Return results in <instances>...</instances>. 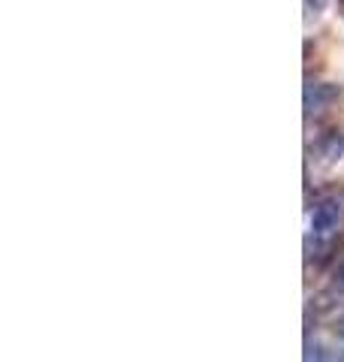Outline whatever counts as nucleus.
<instances>
[{
    "mask_svg": "<svg viewBox=\"0 0 344 362\" xmlns=\"http://www.w3.org/2000/svg\"><path fill=\"white\" fill-rule=\"evenodd\" d=\"M338 218H341V209H338V202H320V206L314 209V214H311V230L314 233H332L338 226Z\"/></svg>",
    "mask_w": 344,
    "mask_h": 362,
    "instance_id": "nucleus-1",
    "label": "nucleus"
},
{
    "mask_svg": "<svg viewBox=\"0 0 344 362\" xmlns=\"http://www.w3.org/2000/svg\"><path fill=\"white\" fill-rule=\"evenodd\" d=\"M336 97H338V88H332V85H314V88H308L305 103H308V109H311V112H320V109H326Z\"/></svg>",
    "mask_w": 344,
    "mask_h": 362,
    "instance_id": "nucleus-2",
    "label": "nucleus"
},
{
    "mask_svg": "<svg viewBox=\"0 0 344 362\" xmlns=\"http://www.w3.org/2000/svg\"><path fill=\"white\" fill-rule=\"evenodd\" d=\"M341 145H344V139H341V136H338V133H329L326 139L320 142V151H323V154H329V157H336V154L341 151Z\"/></svg>",
    "mask_w": 344,
    "mask_h": 362,
    "instance_id": "nucleus-3",
    "label": "nucleus"
},
{
    "mask_svg": "<svg viewBox=\"0 0 344 362\" xmlns=\"http://www.w3.org/2000/svg\"><path fill=\"white\" fill-rule=\"evenodd\" d=\"M338 278H341V284H344V266L338 269Z\"/></svg>",
    "mask_w": 344,
    "mask_h": 362,
    "instance_id": "nucleus-4",
    "label": "nucleus"
},
{
    "mask_svg": "<svg viewBox=\"0 0 344 362\" xmlns=\"http://www.w3.org/2000/svg\"><path fill=\"white\" fill-rule=\"evenodd\" d=\"M341 335H344V320H341Z\"/></svg>",
    "mask_w": 344,
    "mask_h": 362,
    "instance_id": "nucleus-5",
    "label": "nucleus"
},
{
    "mask_svg": "<svg viewBox=\"0 0 344 362\" xmlns=\"http://www.w3.org/2000/svg\"><path fill=\"white\" fill-rule=\"evenodd\" d=\"M341 9H344V0H341Z\"/></svg>",
    "mask_w": 344,
    "mask_h": 362,
    "instance_id": "nucleus-6",
    "label": "nucleus"
}]
</instances>
